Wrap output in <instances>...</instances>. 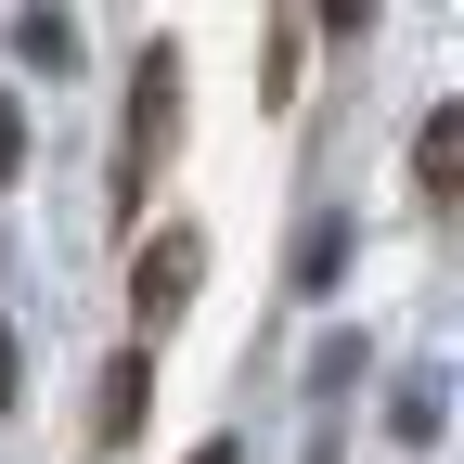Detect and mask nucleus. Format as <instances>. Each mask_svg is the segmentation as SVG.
Listing matches in <instances>:
<instances>
[{"label":"nucleus","instance_id":"nucleus-1","mask_svg":"<svg viewBox=\"0 0 464 464\" xmlns=\"http://www.w3.org/2000/svg\"><path fill=\"white\" fill-rule=\"evenodd\" d=\"M168 142H181V52L155 39L142 65H130V130H116V181H103L116 219H142V181L168 168Z\"/></svg>","mask_w":464,"mask_h":464},{"label":"nucleus","instance_id":"nucleus-2","mask_svg":"<svg viewBox=\"0 0 464 464\" xmlns=\"http://www.w3.org/2000/svg\"><path fill=\"white\" fill-rule=\"evenodd\" d=\"M194 284H207V232H194V219H168L155 246L130 258V348H155L168 323H181V310H194Z\"/></svg>","mask_w":464,"mask_h":464},{"label":"nucleus","instance_id":"nucleus-3","mask_svg":"<svg viewBox=\"0 0 464 464\" xmlns=\"http://www.w3.org/2000/svg\"><path fill=\"white\" fill-rule=\"evenodd\" d=\"M362 374H374V348H362V335L335 323V335L310 348V413H323V439H310V464H335V413H348V387H362Z\"/></svg>","mask_w":464,"mask_h":464},{"label":"nucleus","instance_id":"nucleus-4","mask_svg":"<svg viewBox=\"0 0 464 464\" xmlns=\"http://www.w3.org/2000/svg\"><path fill=\"white\" fill-rule=\"evenodd\" d=\"M413 194H426V207L464 194V103H439L426 130H413Z\"/></svg>","mask_w":464,"mask_h":464},{"label":"nucleus","instance_id":"nucleus-5","mask_svg":"<svg viewBox=\"0 0 464 464\" xmlns=\"http://www.w3.org/2000/svg\"><path fill=\"white\" fill-rule=\"evenodd\" d=\"M142 387H155V348H116V362H103V413H91L103 451H130V439H142Z\"/></svg>","mask_w":464,"mask_h":464},{"label":"nucleus","instance_id":"nucleus-6","mask_svg":"<svg viewBox=\"0 0 464 464\" xmlns=\"http://www.w3.org/2000/svg\"><path fill=\"white\" fill-rule=\"evenodd\" d=\"M348 246H362V232H348V219L323 207V219L297 232V258H284V284H297V297H335V271H348Z\"/></svg>","mask_w":464,"mask_h":464},{"label":"nucleus","instance_id":"nucleus-7","mask_svg":"<svg viewBox=\"0 0 464 464\" xmlns=\"http://www.w3.org/2000/svg\"><path fill=\"white\" fill-rule=\"evenodd\" d=\"M439 387H451V374H400V400H387V439H400V451H439V426H451Z\"/></svg>","mask_w":464,"mask_h":464},{"label":"nucleus","instance_id":"nucleus-8","mask_svg":"<svg viewBox=\"0 0 464 464\" xmlns=\"http://www.w3.org/2000/svg\"><path fill=\"white\" fill-rule=\"evenodd\" d=\"M14 52H26L39 78H65L78 65V14H14Z\"/></svg>","mask_w":464,"mask_h":464},{"label":"nucleus","instance_id":"nucleus-9","mask_svg":"<svg viewBox=\"0 0 464 464\" xmlns=\"http://www.w3.org/2000/svg\"><path fill=\"white\" fill-rule=\"evenodd\" d=\"M26 400V348H14V323H0V413Z\"/></svg>","mask_w":464,"mask_h":464},{"label":"nucleus","instance_id":"nucleus-10","mask_svg":"<svg viewBox=\"0 0 464 464\" xmlns=\"http://www.w3.org/2000/svg\"><path fill=\"white\" fill-rule=\"evenodd\" d=\"M14 155H26V116H14V103H0V181H14Z\"/></svg>","mask_w":464,"mask_h":464},{"label":"nucleus","instance_id":"nucleus-11","mask_svg":"<svg viewBox=\"0 0 464 464\" xmlns=\"http://www.w3.org/2000/svg\"><path fill=\"white\" fill-rule=\"evenodd\" d=\"M194 464H246V451H232V439H207V451H194Z\"/></svg>","mask_w":464,"mask_h":464}]
</instances>
